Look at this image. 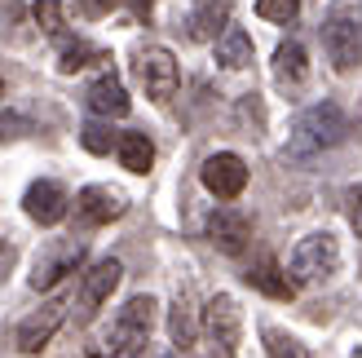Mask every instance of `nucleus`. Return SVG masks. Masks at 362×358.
Segmentation results:
<instances>
[{
	"label": "nucleus",
	"mask_w": 362,
	"mask_h": 358,
	"mask_svg": "<svg viewBox=\"0 0 362 358\" xmlns=\"http://www.w3.org/2000/svg\"><path fill=\"white\" fill-rule=\"evenodd\" d=\"M155 296H129L119 306V314L106 323L93 345H88V358H137L151 345V328H155Z\"/></svg>",
	"instance_id": "nucleus-1"
},
{
	"label": "nucleus",
	"mask_w": 362,
	"mask_h": 358,
	"mask_svg": "<svg viewBox=\"0 0 362 358\" xmlns=\"http://www.w3.org/2000/svg\"><path fill=\"white\" fill-rule=\"evenodd\" d=\"M322 53L336 71L362 67V0H336L322 13Z\"/></svg>",
	"instance_id": "nucleus-2"
},
{
	"label": "nucleus",
	"mask_w": 362,
	"mask_h": 358,
	"mask_svg": "<svg viewBox=\"0 0 362 358\" xmlns=\"http://www.w3.org/2000/svg\"><path fill=\"white\" fill-rule=\"evenodd\" d=\"M349 137V115L340 111L336 102H314L292 120V137H287V151L292 155H318L332 151Z\"/></svg>",
	"instance_id": "nucleus-3"
},
{
	"label": "nucleus",
	"mask_w": 362,
	"mask_h": 358,
	"mask_svg": "<svg viewBox=\"0 0 362 358\" xmlns=\"http://www.w3.org/2000/svg\"><path fill=\"white\" fill-rule=\"evenodd\" d=\"M243 336V310L230 292H216L199 310V358H234Z\"/></svg>",
	"instance_id": "nucleus-4"
},
{
	"label": "nucleus",
	"mask_w": 362,
	"mask_h": 358,
	"mask_svg": "<svg viewBox=\"0 0 362 358\" xmlns=\"http://www.w3.org/2000/svg\"><path fill=\"white\" fill-rule=\"evenodd\" d=\"M340 239L332 235V230H314V235L296 239V248L287 253V279L296 283H327L340 275Z\"/></svg>",
	"instance_id": "nucleus-5"
},
{
	"label": "nucleus",
	"mask_w": 362,
	"mask_h": 358,
	"mask_svg": "<svg viewBox=\"0 0 362 358\" xmlns=\"http://www.w3.org/2000/svg\"><path fill=\"white\" fill-rule=\"evenodd\" d=\"M133 67H137L141 88H146L155 102H168V98L177 93V84H181V67H177V58H173V49H164V45L137 49Z\"/></svg>",
	"instance_id": "nucleus-6"
},
{
	"label": "nucleus",
	"mask_w": 362,
	"mask_h": 358,
	"mask_svg": "<svg viewBox=\"0 0 362 358\" xmlns=\"http://www.w3.org/2000/svg\"><path fill=\"white\" fill-rule=\"evenodd\" d=\"M84 265V239H53L40 257H35V270H31V288L35 292H49L58 288L66 275H76Z\"/></svg>",
	"instance_id": "nucleus-7"
},
{
	"label": "nucleus",
	"mask_w": 362,
	"mask_h": 358,
	"mask_svg": "<svg viewBox=\"0 0 362 358\" xmlns=\"http://www.w3.org/2000/svg\"><path fill=\"white\" fill-rule=\"evenodd\" d=\"M119 279H124V265L115 257H102L93 261L88 270L80 275V288H76V314L80 318H93L106 301H111V292L119 288Z\"/></svg>",
	"instance_id": "nucleus-8"
},
{
	"label": "nucleus",
	"mask_w": 362,
	"mask_h": 358,
	"mask_svg": "<svg viewBox=\"0 0 362 358\" xmlns=\"http://www.w3.org/2000/svg\"><path fill=\"white\" fill-rule=\"evenodd\" d=\"M199 177H204V186L216 195V200H239V195L247 190V164H243V155H234V151L208 155L204 168H199Z\"/></svg>",
	"instance_id": "nucleus-9"
},
{
	"label": "nucleus",
	"mask_w": 362,
	"mask_h": 358,
	"mask_svg": "<svg viewBox=\"0 0 362 358\" xmlns=\"http://www.w3.org/2000/svg\"><path fill=\"white\" fill-rule=\"evenodd\" d=\"M62 318H66V296H53V301H45L35 314H27L23 323H18V350L23 354H40L49 341H53V332L62 328Z\"/></svg>",
	"instance_id": "nucleus-10"
},
{
	"label": "nucleus",
	"mask_w": 362,
	"mask_h": 358,
	"mask_svg": "<svg viewBox=\"0 0 362 358\" xmlns=\"http://www.w3.org/2000/svg\"><path fill=\"white\" fill-rule=\"evenodd\" d=\"M124 212H129V195L124 190H115V186H84L80 195H76V217L84 221V226H111V221H119Z\"/></svg>",
	"instance_id": "nucleus-11"
},
{
	"label": "nucleus",
	"mask_w": 362,
	"mask_h": 358,
	"mask_svg": "<svg viewBox=\"0 0 362 358\" xmlns=\"http://www.w3.org/2000/svg\"><path fill=\"white\" fill-rule=\"evenodd\" d=\"M23 208H27V217H31L35 226H58L66 212H71V195H66L62 182H49V177H40V182L27 186Z\"/></svg>",
	"instance_id": "nucleus-12"
},
{
	"label": "nucleus",
	"mask_w": 362,
	"mask_h": 358,
	"mask_svg": "<svg viewBox=\"0 0 362 358\" xmlns=\"http://www.w3.org/2000/svg\"><path fill=\"white\" fill-rule=\"evenodd\" d=\"M208 239L221 248L226 257H243L247 253V239H252V221L243 217L239 208H216L208 217Z\"/></svg>",
	"instance_id": "nucleus-13"
},
{
	"label": "nucleus",
	"mask_w": 362,
	"mask_h": 358,
	"mask_svg": "<svg viewBox=\"0 0 362 358\" xmlns=\"http://www.w3.org/2000/svg\"><path fill=\"white\" fill-rule=\"evenodd\" d=\"M226 27H230V0H194V5H190V18H186L190 40L216 45Z\"/></svg>",
	"instance_id": "nucleus-14"
},
{
	"label": "nucleus",
	"mask_w": 362,
	"mask_h": 358,
	"mask_svg": "<svg viewBox=\"0 0 362 358\" xmlns=\"http://www.w3.org/2000/svg\"><path fill=\"white\" fill-rule=\"evenodd\" d=\"M84 102H88V111L102 115V120H119V115H129V106H133L119 76H111V71H102V76L84 88Z\"/></svg>",
	"instance_id": "nucleus-15"
},
{
	"label": "nucleus",
	"mask_w": 362,
	"mask_h": 358,
	"mask_svg": "<svg viewBox=\"0 0 362 358\" xmlns=\"http://www.w3.org/2000/svg\"><path fill=\"white\" fill-rule=\"evenodd\" d=\"M274 80H279V88H287V93L305 88V80H310V53H305L300 40H283L274 49Z\"/></svg>",
	"instance_id": "nucleus-16"
},
{
	"label": "nucleus",
	"mask_w": 362,
	"mask_h": 358,
	"mask_svg": "<svg viewBox=\"0 0 362 358\" xmlns=\"http://www.w3.org/2000/svg\"><path fill=\"white\" fill-rule=\"evenodd\" d=\"M168 336H173L177 354H186V350L199 345V314H194L190 292H177V301L168 306Z\"/></svg>",
	"instance_id": "nucleus-17"
},
{
	"label": "nucleus",
	"mask_w": 362,
	"mask_h": 358,
	"mask_svg": "<svg viewBox=\"0 0 362 358\" xmlns=\"http://www.w3.org/2000/svg\"><path fill=\"white\" fill-rule=\"evenodd\" d=\"M247 283H252L257 292L274 296V301H292V296H296V283L287 279V270H283L274 257H261L257 265H252V270H247Z\"/></svg>",
	"instance_id": "nucleus-18"
},
{
	"label": "nucleus",
	"mask_w": 362,
	"mask_h": 358,
	"mask_svg": "<svg viewBox=\"0 0 362 358\" xmlns=\"http://www.w3.org/2000/svg\"><path fill=\"white\" fill-rule=\"evenodd\" d=\"M212 49H216V67H226V71L252 67V35H247L243 27H226L221 40H216Z\"/></svg>",
	"instance_id": "nucleus-19"
},
{
	"label": "nucleus",
	"mask_w": 362,
	"mask_h": 358,
	"mask_svg": "<svg viewBox=\"0 0 362 358\" xmlns=\"http://www.w3.org/2000/svg\"><path fill=\"white\" fill-rule=\"evenodd\" d=\"M115 155H119V164L129 168V173L141 177V173H151V164H155V142L146 133H119Z\"/></svg>",
	"instance_id": "nucleus-20"
},
{
	"label": "nucleus",
	"mask_w": 362,
	"mask_h": 358,
	"mask_svg": "<svg viewBox=\"0 0 362 358\" xmlns=\"http://www.w3.org/2000/svg\"><path fill=\"white\" fill-rule=\"evenodd\" d=\"M88 62H111V58H106V49L88 45V40H71V45H62V53H58V71H66V76L84 71Z\"/></svg>",
	"instance_id": "nucleus-21"
},
{
	"label": "nucleus",
	"mask_w": 362,
	"mask_h": 358,
	"mask_svg": "<svg viewBox=\"0 0 362 358\" xmlns=\"http://www.w3.org/2000/svg\"><path fill=\"white\" fill-rule=\"evenodd\" d=\"M261 341H265V354L269 358H310V350H305L292 332H283L274 323H261Z\"/></svg>",
	"instance_id": "nucleus-22"
},
{
	"label": "nucleus",
	"mask_w": 362,
	"mask_h": 358,
	"mask_svg": "<svg viewBox=\"0 0 362 358\" xmlns=\"http://www.w3.org/2000/svg\"><path fill=\"white\" fill-rule=\"evenodd\" d=\"M31 13H35V23H40L45 35H62V27H66V9L58 5V0H35Z\"/></svg>",
	"instance_id": "nucleus-23"
},
{
	"label": "nucleus",
	"mask_w": 362,
	"mask_h": 358,
	"mask_svg": "<svg viewBox=\"0 0 362 358\" xmlns=\"http://www.w3.org/2000/svg\"><path fill=\"white\" fill-rule=\"evenodd\" d=\"M80 142H84V151H93V155H106L111 146H119V137L111 133V124H102V120H93V124H84V133H80Z\"/></svg>",
	"instance_id": "nucleus-24"
},
{
	"label": "nucleus",
	"mask_w": 362,
	"mask_h": 358,
	"mask_svg": "<svg viewBox=\"0 0 362 358\" xmlns=\"http://www.w3.org/2000/svg\"><path fill=\"white\" fill-rule=\"evenodd\" d=\"M257 13L265 18V23H296V13H300V0H257Z\"/></svg>",
	"instance_id": "nucleus-25"
},
{
	"label": "nucleus",
	"mask_w": 362,
	"mask_h": 358,
	"mask_svg": "<svg viewBox=\"0 0 362 358\" xmlns=\"http://www.w3.org/2000/svg\"><path fill=\"white\" fill-rule=\"evenodd\" d=\"M115 9V0H80V13L84 18H106Z\"/></svg>",
	"instance_id": "nucleus-26"
},
{
	"label": "nucleus",
	"mask_w": 362,
	"mask_h": 358,
	"mask_svg": "<svg viewBox=\"0 0 362 358\" xmlns=\"http://www.w3.org/2000/svg\"><path fill=\"white\" fill-rule=\"evenodd\" d=\"M349 226L358 230V239H362V190H358L354 200H349Z\"/></svg>",
	"instance_id": "nucleus-27"
},
{
	"label": "nucleus",
	"mask_w": 362,
	"mask_h": 358,
	"mask_svg": "<svg viewBox=\"0 0 362 358\" xmlns=\"http://www.w3.org/2000/svg\"><path fill=\"white\" fill-rule=\"evenodd\" d=\"M9 265H13V243H5V239H0V279L9 275Z\"/></svg>",
	"instance_id": "nucleus-28"
},
{
	"label": "nucleus",
	"mask_w": 362,
	"mask_h": 358,
	"mask_svg": "<svg viewBox=\"0 0 362 358\" xmlns=\"http://www.w3.org/2000/svg\"><path fill=\"white\" fill-rule=\"evenodd\" d=\"M124 5H129L137 18H151V9H155V0H124Z\"/></svg>",
	"instance_id": "nucleus-29"
},
{
	"label": "nucleus",
	"mask_w": 362,
	"mask_h": 358,
	"mask_svg": "<svg viewBox=\"0 0 362 358\" xmlns=\"http://www.w3.org/2000/svg\"><path fill=\"white\" fill-rule=\"evenodd\" d=\"M137 358H177V350H159V345H146Z\"/></svg>",
	"instance_id": "nucleus-30"
},
{
	"label": "nucleus",
	"mask_w": 362,
	"mask_h": 358,
	"mask_svg": "<svg viewBox=\"0 0 362 358\" xmlns=\"http://www.w3.org/2000/svg\"><path fill=\"white\" fill-rule=\"evenodd\" d=\"M349 358H362V345H358V350H354V354H349Z\"/></svg>",
	"instance_id": "nucleus-31"
},
{
	"label": "nucleus",
	"mask_w": 362,
	"mask_h": 358,
	"mask_svg": "<svg viewBox=\"0 0 362 358\" xmlns=\"http://www.w3.org/2000/svg\"><path fill=\"white\" fill-rule=\"evenodd\" d=\"M0 98H5V80H0Z\"/></svg>",
	"instance_id": "nucleus-32"
}]
</instances>
